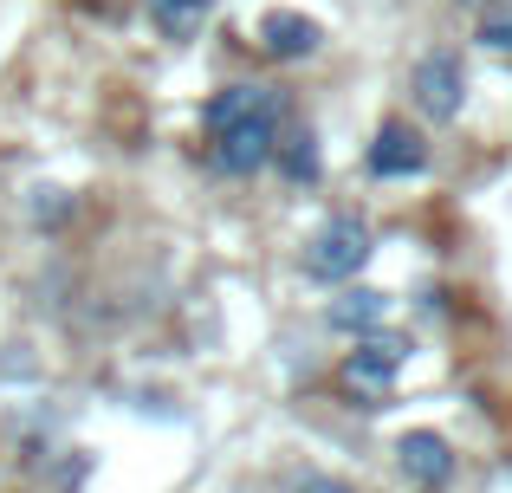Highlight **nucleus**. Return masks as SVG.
<instances>
[{"instance_id":"obj_1","label":"nucleus","mask_w":512,"mask_h":493,"mask_svg":"<svg viewBox=\"0 0 512 493\" xmlns=\"http://www.w3.org/2000/svg\"><path fill=\"white\" fill-rule=\"evenodd\" d=\"M363 260H370V228H363L357 215L325 221V228L305 241V273L325 279V286H344V279H357Z\"/></svg>"},{"instance_id":"obj_2","label":"nucleus","mask_w":512,"mask_h":493,"mask_svg":"<svg viewBox=\"0 0 512 493\" xmlns=\"http://www.w3.org/2000/svg\"><path fill=\"white\" fill-rule=\"evenodd\" d=\"M409 91H415V111H422V117L454 124L461 104H467V65H461V52H422V59H415Z\"/></svg>"},{"instance_id":"obj_3","label":"nucleus","mask_w":512,"mask_h":493,"mask_svg":"<svg viewBox=\"0 0 512 493\" xmlns=\"http://www.w3.org/2000/svg\"><path fill=\"white\" fill-rule=\"evenodd\" d=\"M273 143H279V111H260V117H247V124H227V130H214V169L253 176V169L273 163Z\"/></svg>"},{"instance_id":"obj_4","label":"nucleus","mask_w":512,"mask_h":493,"mask_svg":"<svg viewBox=\"0 0 512 493\" xmlns=\"http://www.w3.org/2000/svg\"><path fill=\"white\" fill-rule=\"evenodd\" d=\"M422 169H428V143L415 137L409 124H396V117H389V124L376 130V143H370V176L396 182V176H422Z\"/></svg>"},{"instance_id":"obj_5","label":"nucleus","mask_w":512,"mask_h":493,"mask_svg":"<svg viewBox=\"0 0 512 493\" xmlns=\"http://www.w3.org/2000/svg\"><path fill=\"white\" fill-rule=\"evenodd\" d=\"M396 468L409 474L415 487H441L454 474V448H448V435H435V429H409L396 442Z\"/></svg>"},{"instance_id":"obj_6","label":"nucleus","mask_w":512,"mask_h":493,"mask_svg":"<svg viewBox=\"0 0 512 493\" xmlns=\"http://www.w3.org/2000/svg\"><path fill=\"white\" fill-rule=\"evenodd\" d=\"M402 351H409V344H396V338H363L344 364V383L357 396H383L389 377H396V364H402Z\"/></svg>"},{"instance_id":"obj_7","label":"nucleus","mask_w":512,"mask_h":493,"mask_svg":"<svg viewBox=\"0 0 512 493\" xmlns=\"http://www.w3.org/2000/svg\"><path fill=\"white\" fill-rule=\"evenodd\" d=\"M260 111H286V98H279L273 85H227L208 98V111H201V124L208 130H227V124H247V117Z\"/></svg>"},{"instance_id":"obj_8","label":"nucleus","mask_w":512,"mask_h":493,"mask_svg":"<svg viewBox=\"0 0 512 493\" xmlns=\"http://www.w3.org/2000/svg\"><path fill=\"white\" fill-rule=\"evenodd\" d=\"M260 39H266V52H273V59H312L318 52V20H305V13H292V7H273L260 20Z\"/></svg>"},{"instance_id":"obj_9","label":"nucleus","mask_w":512,"mask_h":493,"mask_svg":"<svg viewBox=\"0 0 512 493\" xmlns=\"http://www.w3.org/2000/svg\"><path fill=\"white\" fill-rule=\"evenodd\" d=\"M383 318H389V292H376V286H350L344 299H331V325L357 331V338H363V331H376Z\"/></svg>"},{"instance_id":"obj_10","label":"nucleus","mask_w":512,"mask_h":493,"mask_svg":"<svg viewBox=\"0 0 512 493\" xmlns=\"http://www.w3.org/2000/svg\"><path fill=\"white\" fill-rule=\"evenodd\" d=\"M143 7H150V20H156L163 39H195L201 20L214 13V0H143Z\"/></svg>"},{"instance_id":"obj_11","label":"nucleus","mask_w":512,"mask_h":493,"mask_svg":"<svg viewBox=\"0 0 512 493\" xmlns=\"http://www.w3.org/2000/svg\"><path fill=\"white\" fill-rule=\"evenodd\" d=\"M273 156H279V169H286L292 182H318V176H325V163H318V137H312V130H292L286 143H273Z\"/></svg>"},{"instance_id":"obj_12","label":"nucleus","mask_w":512,"mask_h":493,"mask_svg":"<svg viewBox=\"0 0 512 493\" xmlns=\"http://www.w3.org/2000/svg\"><path fill=\"white\" fill-rule=\"evenodd\" d=\"M480 46L512 52V0H487V13H480Z\"/></svg>"},{"instance_id":"obj_13","label":"nucleus","mask_w":512,"mask_h":493,"mask_svg":"<svg viewBox=\"0 0 512 493\" xmlns=\"http://www.w3.org/2000/svg\"><path fill=\"white\" fill-rule=\"evenodd\" d=\"M292 493H357L350 481H331V474H305V481H292Z\"/></svg>"},{"instance_id":"obj_14","label":"nucleus","mask_w":512,"mask_h":493,"mask_svg":"<svg viewBox=\"0 0 512 493\" xmlns=\"http://www.w3.org/2000/svg\"><path fill=\"white\" fill-rule=\"evenodd\" d=\"M33 215H39V221H59V215H65V202H59V189H39V202H33Z\"/></svg>"}]
</instances>
